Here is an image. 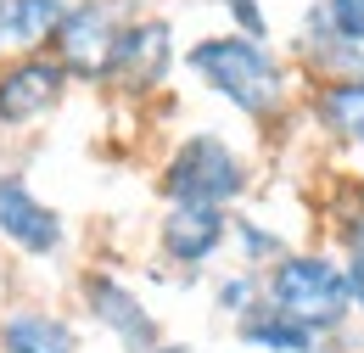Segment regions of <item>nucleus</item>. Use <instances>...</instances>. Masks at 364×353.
<instances>
[{
	"instance_id": "16",
	"label": "nucleus",
	"mask_w": 364,
	"mask_h": 353,
	"mask_svg": "<svg viewBox=\"0 0 364 353\" xmlns=\"http://www.w3.org/2000/svg\"><path fill=\"white\" fill-rule=\"evenodd\" d=\"M230 236H235V247H241V258H247V264H264V269H269L274 258H286V253H291L269 224L247 219V214H241V219H230Z\"/></svg>"
},
{
	"instance_id": "17",
	"label": "nucleus",
	"mask_w": 364,
	"mask_h": 353,
	"mask_svg": "<svg viewBox=\"0 0 364 353\" xmlns=\"http://www.w3.org/2000/svg\"><path fill=\"white\" fill-rule=\"evenodd\" d=\"M264 303V280L247 269V275H230V280H219V309L230 314V320H241L247 309H258Z\"/></svg>"
},
{
	"instance_id": "18",
	"label": "nucleus",
	"mask_w": 364,
	"mask_h": 353,
	"mask_svg": "<svg viewBox=\"0 0 364 353\" xmlns=\"http://www.w3.org/2000/svg\"><path fill=\"white\" fill-rule=\"evenodd\" d=\"M219 6L235 17V34H247V40H269V17H264L258 0H219Z\"/></svg>"
},
{
	"instance_id": "13",
	"label": "nucleus",
	"mask_w": 364,
	"mask_h": 353,
	"mask_svg": "<svg viewBox=\"0 0 364 353\" xmlns=\"http://www.w3.org/2000/svg\"><path fill=\"white\" fill-rule=\"evenodd\" d=\"M62 17H68V0H6V11H0L6 51H17V56L50 51V34L62 28Z\"/></svg>"
},
{
	"instance_id": "14",
	"label": "nucleus",
	"mask_w": 364,
	"mask_h": 353,
	"mask_svg": "<svg viewBox=\"0 0 364 353\" xmlns=\"http://www.w3.org/2000/svg\"><path fill=\"white\" fill-rule=\"evenodd\" d=\"M336 247H342V275L353 286V314H364V191H353L336 208Z\"/></svg>"
},
{
	"instance_id": "20",
	"label": "nucleus",
	"mask_w": 364,
	"mask_h": 353,
	"mask_svg": "<svg viewBox=\"0 0 364 353\" xmlns=\"http://www.w3.org/2000/svg\"><path fill=\"white\" fill-rule=\"evenodd\" d=\"M0 11H6V0H0ZM0 51H6V34H0Z\"/></svg>"
},
{
	"instance_id": "1",
	"label": "nucleus",
	"mask_w": 364,
	"mask_h": 353,
	"mask_svg": "<svg viewBox=\"0 0 364 353\" xmlns=\"http://www.w3.org/2000/svg\"><path fill=\"white\" fill-rule=\"evenodd\" d=\"M185 68L219 101H230L241 118H252V124L280 118L286 101H291V73L274 62V51L264 40H247V34H208V40H196L185 51Z\"/></svg>"
},
{
	"instance_id": "9",
	"label": "nucleus",
	"mask_w": 364,
	"mask_h": 353,
	"mask_svg": "<svg viewBox=\"0 0 364 353\" xmlns=\"http://www.w3.org/2000/svg\"><path fill=\"white\" fill-rule=\"evenodd\" d=\"M230 241V208L208 202H168L157 219V253L174 269H202L225 253Z\"/></svg>"
},
{
	"instance_id": "19",
	"label": "nucleus",
	"mask_w": 364,
	"mask_h": 353,
	"mask_svg": "<svg viewBox=\"0 0 364 353\" xmlns=\"http://www.w3.org/2000/svg\"><path fill=\"white\" fill-rule=\"evenodd\" d=\"M151 353H191V348H185V342H157Z\"/></svg>"
},
{
	"instance_id": "8",
	"label": "nucleus",
	"mask_w": 364,
	"mask_h": 353,
	"mask_svg": "<svg viewBox=\"0 0 364 353\" xmlns=\"http://www.w3.org/2000/svg\"><path fill=\"white\" fill-rule=\"evenodd\" d=\"M174 68V23L163 17H135L124 28V40L112 51V68H107V85L118 95H151V90L168 79Z\"/></svg>"
},
{
	"instance_id": "5",
	"label": "nucleus",
	"mask_w": 364,
	"mask_h": 353,
	"mask_svg": "<svg viewBox=\"0 0 364 353\" xmlns=\"http://www.w3.org/2000/svg\"><path fill=\"white\" fill-rule=\"evenodd\" d=\"M68 68L34 51V56H11L0 68V130H34L40 118H50L62 101H68Z\"/></svg>"
},
{
	"instance_id": "11",
	"label": "nucleus",
	"mask_w": 364,
	"mask_h": 353,
	"mask_svg": "<svg viewBox=\"0 0 364 353\" xmlns=\"http://www.w3.org/2000/svg\"><path fill=\"white\" fill-rule=\"evenodd\" d=\"M0 353H79V331L50 309H11L0 320Z\"/></svg>"
},
{
	"instance_id": "3",
	"label": "nucleus",
	"mask_w": 364,
	"mask_h": 353,
	"mask_svg": "<svg viewBox=\"0 0 364 353\" xmlns=\"http://www.w3.org/2000/svg\"><path fill=\"white\" fill-rule=\"evenodd\" d=\"M247 185H252L247 157L219 135H185L157 174L163 202H208V208H230L235 196H247Z\"/></svg>"
},
{
	"instance_id": "10",
	"label": "nucleus",
	"mask_w": 364,
	"mask_h": 353,
	"mask_svg": "<svg viewBox=\"0 0 364 353\" xmlns=\"http://www.w3.org/2000/svg\"><path fill=\"white\" fill-rule=\"evenodd\" d=\"M314 124L336 146L348 152H364V73H348V79H325L314 90Z\"/></svg>"
},
{
	"instance_id": "2",
	"label": "nucleus",
	"mask_w": 364,
	"mask_h": 353,
	"mask_svg": "<svg viewBox=\"0 0 364 353\" xmlns=\"http://www.w3.org/2000/svg\"><path fill=\"white\" fill-rule=\"evenodd\" d=\"M264 303L314 337H336L353 320V286L331 253H286L264 269Z\"/></svg>"
},
{
	"instance_id": "7",
	"label": "nucleus",
	"mask_w": 364,
	"mask_h": 353,
	"mask_svg": "<svg viewBox=\"0 0 364 353\" xmlns=\"http://www.w3.org/2000/svg\"><path fill=\"white\" fill-rule=\"evenodd\" d=\"M0 241L17 247L23 258H56L68 241V219L17 169L0 174Z\"/></svg>"
},
{
	"instance_id": "12",
	"label": "nucleus",
	"mask_w": 364,
	"mask_h": 353,
	"mask_svg": "<svg viewBox=\"0 0 364 353\" xmlns=\"http://www.w3.org/2000/svg\"><path fill=\"white\" fill-rule=\"evenodd\" d=\"M235 342H241V348H258V353H319L325 348L309 325L286 320V314L269 309V303H258V309H247L235 320Z\"/></svg>"
},
{
	"instance_id": "6",
	"label": "nucleus",
	"mask_w": 364,
	"mask_h": 353,
	"mask_svg": "<svg viewBox=\"0 0 364 353\" xmlns=\"http://www.w3.org/2000/svg\"><path fill=\"white\" fill-rule=\"evenodd\" d=\"M79 297H85V314H90L95 325L118 342L124 353H151L163 342V331H157V314L146 309V297H140L135 286H124L118 275H107V269H90L85 280H79Z\"/></svg>"
},
{
	"instance_id": "15",
	"label": "nucleus",
	"mask_w": 364,
	"mask_h": 353,
	"mask_svg": "<svg viewBox=\"0 0 364 353\" xmlns=\"http://www.w3.org/2000/svg\"><path fill=\"white\" fill-rule=\"evenodd\" d=\"M319 28L348 51H364V0H319Z\"/></svg>"
},
{
	"instance_id": "4",
	"label": "nucleus",
	"mask_w": 364,
	"mask_h": 353,
	"mask_svg": "<svg viewBox=\"0 0 364 353\" xmlns=\"http://www.w3.org/2000/svg\"><path fill=\"white\" fill-rule=\"evenodd\" d=\"M124 28H129L124 0H68L62 28L50 34V56L68 68V79L107 85V68H112V51L124 40Z\"/></svg>"
}]
</instances>
